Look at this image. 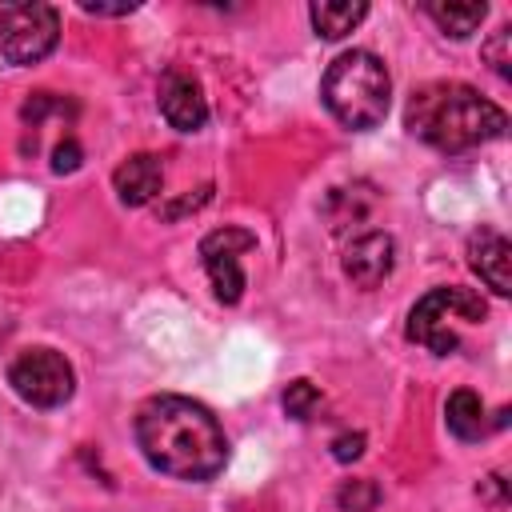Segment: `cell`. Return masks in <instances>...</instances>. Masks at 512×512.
I'll use <instances>...</instances> for the list:
<instances>
[{"label":"cell","mask_w":512,"mask_h":512,"mask_svg":"<svg viewBox=\"0 0 512 512\" xmlns=\"http://www.w3.org/2000/svg\"><path fill=\"white\" fill-rule=\"evenodd\" d=\"M136 444L156 472L188 484L212 480L228 460L216 416L188 396H152L136 416Z\"/></svg>","instance_id":"1"},{"label":"cell","mask_w":512,"mask_h":512,"mask_svg":"<svg viewBox=\"0 0 512 512\" xmlns=\"http://www.w3.org/2000/svg\"><path fill=\"white\" fill-rule=\"evenodd\" d=\"M404 124L416 140L432 144L436 152H468L488 140H500L508 128L504 108L484 100L476 88L456 80H436L412 92Z\"/></svg>","instance_id":"2"},{"label":"cell","mask_w":512,"mask_h":512,"mask_svg":"<svg viewBox=\"0 0 512 512\" xmlns=\"http://www.w3.org/2000/svg\"><path fill=\"white\" fill-rule=\"evenodd\" d=\"M320 96L328 104V112L352 128V132H368L384 120L388 112V96H392V80H388V68L376 52H364V48H352V52H340L324 80H320Z\"/></svg>","instance_id":"3"},{"label":"cell","mask_w":512,"mask_h":512,"mask_svg":"<svg viewBox=\"0 0 512 512\" xmlns=\"http://www.w3.org/2000/svg\"><path fill=\"white\" fill-rule=\"evenodd\" d=\"M448 312H456L464 320H484L488 304L472 288H432L408 312V340L424 344L436 356H448L456 348V332H448Z\"/></svg>","instance_id":"4"},{"label":"cell","mask_w":512,"mask_h":512,"mask_svg":"<svg viewBox=\"0 0 512 512\" xmlns=\"http://www.w3.org/2000/svg\"><path fill=\"white\" fill-rule=\"evenodd\" d=\"M60 40L52 4H0V52L8 64H40Z\"/></svg>","instance_id":"5"},{"label":"cell","mask_w":512,"mask_h":512,"mask_svg":"<svg viewBox=\"0 0 512 512\" xmlns=\"http://www.w3.org/2000/svg\"><path fill=\"white\" fill-rule=\"evenodd\" d=\"M8 384L32 408H60L72 396L76 376H72V364L56 348H24L8 364Z\"/></svg>","instance_id":"6"},{"label":"cell","mask_w":512,"mask_h":512,"mask_svg":"<svg viewBox=\"0 0 512 512\" xmlns=\"http://www.w3.org/2000/svg\"><path fill=\"white\" fill-rule=\"evenodd\" d=\"M252 248H256V236L236 224H224L200 240V260H204V272H208L220 304H240V296H244L240 252H252Z\"/></svg>","instance_id":"7"},{"label":"cell","mask_w":512,"mask_h":512,"mask_svg":"<svg viewBox=\"0 0 512 512\" xmlns=\"http://www.w3.org/2000/svg\"><path fill=\"white\" fill-rule=\"evenodd\" d=\"M160 112L176 132H200L208 120V100H204V88L196 84V76L168 68L160 76Z\"/></svg>","instance_id":"8"},{"label":"cell","mask_w":512,"mask_h":512,"mask_svg":"<svg viewBox=\"0 0 512 512\" xmlns=\"http://www.w3.org/2000/svg\"><path fill=\"white\" fill-rule=\"evenodd\" d=\"M396 264V244L388 232H364L348 244L344 252V276L356 284V288H376L388 280Z\"/></svg>","instance_id":"9"},{"label":"cell","mask_w":512,"mask_h":512,"mask_svg":"<svg viewBox=\"0 0 512 512\" xmlns=\"http://www.w3.org/2000/svg\"><path fill=\"white\" fill-rule=\"evenodd\" d=\"M468 264L472 272L496 292V296H508L512 292V244L492 232V228H480L472 240H468Z\"/></svg>","instance_id":"10"},{"label":"cell","mask_w":512,"mask_h":512,"mask_svg":"<svg viewBox=\"0 0 512 512\" xmlns=\"http://www.w3.org/2000/svg\"><path fill=\"white\" fill-rule=\"evenodd\" d=\"M112 188H116L120 204H128V208L152 204L156 192L164 188V164H160V156H152V152L128 156V160L112 172Z\"/></svg>","instance_id":"11"},{"label":"cell","mask_w":512,"mask_h":512,"mask_svg":"<svg viewBox=\"0 0 512 512\" xmlns=\"http://www.w3.org/2000/svg\"><path fill=\"white\" fill-rule=\"evenodd\" d=\"M444 424L456 440H480L488 432V416H484V400L472 388H456L444 404Z\"/></svg>","instance_id":"12"},{"label":"cell","mask_w":512,"mask_h":512,"mask_svg":"<svg viewBox=\"0 0 512 512\" xmlns=\"http://www.w3.org/2000/svg\"><path fill=\"white\" fill-rule=\"evenodd\" d=\"M308 16H312L316 36L340 40V36H348V32L368 16V4H364V0H320V4L308 8Z\"/></svg>","instance_id":"13"},{"label":"cell","mask_w":512,"mask_h":512,"mask_svg":"<svg viewBox=\"0 0 512 512\" xmlns=\"http://www.w3.org/2000/svg\"><path fill=\"white\" fill-rule=\"evenodd\" d=\"M424 12L436 20V28H440L444 36H452V40H464V36H472V32L484 24V16H488V4H472V0L456 4V0H448V4H424Z\"/></svg>","instance_id":"14"},{"label":"cell","mask_w":512,"mask_h":512,"mask_svg":"<svg viewBox=\"0 0 512 512\" xmlns=\"http://www.w3.org/2000/svg\"><path fill=\"white\" fill-rule=\"evenodd\" d=\"M340 512H376L380 504V484L376 480H344L336 492Z\"/></svg>","instance_id":"15"},{"label":"cell","mask_w":512,"mask_h":512,"mask_svg":"<svg viewBox=\"0 0 512 512\" xmlns=\"http://www.w3.org/2000/svg\"><path fill=\"white\" fill-rule=\"evenodd\" d=\"M280 404H284V416H292V420H312V412H316V404H320V392H316L312 380H292V384L284 388Z\"/></svg>","instance_id":"16"},{"label":"cell","mask_w":512,"mask_h":512,"mask_svg":"<svg viewBox=\"0 0 512 512\" xmlns=\"http://www.w3.org/2000/svg\"><path fill=\"white\" fill-rule=\"evenodd\" d=\"M212 200V184H204V188H196V196H180V200H172V204H160V220H180V216H188V212H196V208H204Z\"/></svg>","instance_id":"17"},{"label":"cell","mask_w":512,"mask_h":512,"mask_svg":"<svg viewBox=\"0 0 512 512\" xmlns=\"http://www.w3.org/2000/svg\"><path fill=\"white\" fill-rule=\"evenodd\" d=\"M508 40H512V28H500V32L484 44V60H488L492 72H500V76L512 72V68H508V64H512V56H508Z\"/></svg>","instance_id":"18"},{"label":"cell","mask_w":512,"mask_h":512,"mask_svg":"<svg viewBox=\"0 0 512 512\" xmlns=\"http://www.w3.org/2000/svg\"><path fill=\"white\" fill-rule=\"evenodd\" d=\"M80 160H84V148L68 136V140H60L56 152H52V172H56V176H68V172L80 168Z\"/></svg>","instance_id":"19"},{"label":"cell","mask_w":512,"mask_h":512,"mask_svg":"<svg viewBox=\"0 0 512 512\" xmlns=\"http://www.w3.org/2000/svg\"><path fill=\"white\" fill-rule=\"evenodd\" d=\"M332 456H336L340 464H352L356 456H364V432H344V436H336V440H332Z\"/></svg>","instance_id":"20"},{"label":"cell","mask_w":512,"mask_h":512,"mask_svg":"<svg viewBox=\"0 0 512 512\" xmlns=\"http://www.w3.org/2000/svg\"><path fill=\"white\" fill-rule=\"evenodd\" d=\"M80 8L92 12V16H128V12H136V4H92V0H84Z\"/></svg>","instance_id":"21"}]
</instances>
